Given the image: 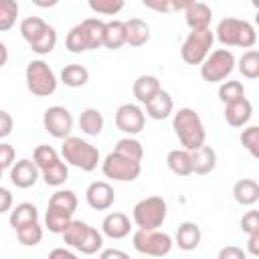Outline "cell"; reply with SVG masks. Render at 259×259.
Returning <instances> with one entry per match:
<instances>
[{"label":"cell","mask_w":259,"mask_h":259,"mask_svg":"<svg viewBox=\"0 0 259 259\" xmlns=\"http://www.w3.org/2000/svg\"><path fill=\"white\" fill-rule=\"evenodd\" d=\"M172 130H174L178 142L182 144V148H186L190 152L200 148L206 140L204 123L192 107H180L172 115Z\"/></svg>","instance_id":"6da1fadb"},{"label":"cell","mask_w":259,"mask_h":259,"mask_svg":"<svg viewBox=\"0 0 259 259\" xmlns=\"http://www.w3.org/2000/svg\"><path fill=\"white\" fill-rule=\"evenodd\" d=\"M61 237L67 247H71L83 255H95L103 247V233L97 231L95 227H91L83 221H75V219H71V223L65 227Z\"/></svg>","instance_id":"7a4b0ae2"},{"label":"cell","mask_w":259,"mask_h":259,"mask_svg":"<svg viewBox=\"0 0 259 259\" xmlns=\"http://www.w3.org/2000/svg\"><path fill=\"white\" fill-rule=\"evenodd\" d=\"M214 36L225 47H239V49H253L257 42L255 26L247 20L227 16L217 24Z\"/></svg>","instance_id":"3957f363"},{"label":"cell","mask_w":259,"mask_h":259,"mask_svg":"<svg viewBox=\"0 0 259 259\" xmlns=\"http://www.w3.org/2000/svg\"><path fill=\"white\" fill-rule=\"evenodd\" d=\"M61 154H63V160L69 166H75L83 172H93L97 168L99 160H101L99 150L93 144H89L87 140L75 138V136H67L63 140Z\"/></svg>","instance_id":"277c9868"},{"label":"cell","mask_w":259,"mask_h":259,"mask_svg":"<svg viewBox=\"0 0 259 259\" xmlns=\"http://www.w3.org/2000/svg\"><path fill=\"white\" fill-rule=\"evenodd\" d=\"M24 79H26V89L34 97H49L57 91V85H59L55 71L42 59H34L26 65Z\"/></svg>","instance_id":"5b68a950"},{"label":"cell","mask_w":259,"mask_h":259,"mask_svg":"<svg viewBox=\"0 0 259 259\" xmlns=\"http://www.w3.org/2000/svg\"><path fill=\"white\" fill-rule=\"evenodd\" d=\"M168 214V204L162 196H148L136 202L132 219L138 229H158L164 225Z\"/></svg>","instance_id":"8992f818"},{"label":"cell","mask_w":259,"mask_h":259,"mask_svg":"<svg viewBox=\"0 0 259 259\" xmlns=\"http://www.w3.org/2000/svg\"><path fill=\"white\" fill-rule=\"evenodd\" d=\"M134 249L142 255H152V257H164L172 251V237L168 233H162L158 229H138L132 235Z\"/></svg>","instance_id":"52a82bcc"},{"label":"cell","mask_w":259,"mask_h":259,"mask_svg":"<svg viewBox=\"0 0 259 259\" xmlns=\"http://www.w3.org/2000/svg\"><path fill=\"white\" fill-rule=\"evenodd\" d=\"M235 55L229 49H217L200 63V77L206 83H221L235 71Z\"/></svg>","instance_id":"ba28073f"},{"label":"cell","mask_w":259,"mask_h":259,"mask_svg":"<svg viewBox=\"0 0 259 259\" xmlns=\"http://www.w3.org/2000/svg\"><path fill=\"white\" fill-rule=\"evenodd\" d=\"M214 42V32L208 28H198V30H190L188 36L184 38L182 47H180V57L184 63L188 65H200L206 55L210 53Z\"/></svg>","instance_id":"9c48e42d"},{"label":"cell","mask_w":259,"mask_h":259,"mask_svg":"<svg viewBox=\"0 0 259 259\" xmlns=\"http://www.w3.org/2000/svg\"><path fill=\"white\" fill-rule=\"evenodd\" d=\"M101 172L105 178H111L115 182H134L142 172V162L132 160L123 154H117L113 150L101 162Z\"/></svg>","instance_id":"30bf717a"},{"label":"cell","mask_w":259,"mask_h":259,"mask_svg":"<svg viewBox=\"0 0 259 259\" xmlns=\"http://www.w3.org/2000/svg\"><path fill=\"white\" fill-rule=\"evenodd\" d=\"M42 125L53 138L65 140L73 132V115L63 105H51L42 115Z\"/></svg>","instance_id":"8fae6325"},{"label":"cell","mask_w":259,"mask_h":259,"mask_svg":"<svg viewBox=\"0 0 259 259\" xmlns=\"http://www.w3.org/2000/svg\"><path fill=\"white\" fill-rule=\"evenodd\" d=\"M115 125L127 136H136L146 125V113L136 103H123L115 111Z\"/></svg>","instance_id":"7c38bea8"},{"label":"cell","mask_w":259,"mask_h":259,"mask_svg":"<svg viewBox=\"0 0 259 259\" xmlns=\"http://www.w3.org/2000/svg\"><path fill=\"white\" fill-rule=\"evenodd\" d=\"M85 200L91 208L95 210H107L113 206L115 202V192H113V186L105 180H95L87 186L85 190Z\"/></svg>","instance_id":"4fadbf2b"},{"label":"cell","mask_w":259,"mask_h":259,"mask_svg":"<svg viewBox=\"0 0 259 259\" xmlns=\"http://www.w3.org/2000/svg\"><path fill=\"white\" fill-rule=\"evenodd\" d=\"M38 178H40V170L28 158H22L10 166V180L16 188H30L36 184Z\"/></svg>","instance_id":"5bb4252c"},{"label":"cell","mask_w":259,"mask_h":259,"mask_svg":"<svg viewBox=\"0 0 259 259\" xmlns=\"http://www.w3.org/2000/svg\"><path fill=\"white\" fill-rule=\"evenodd\" d=\"M253 115V105L247 97L243 99H237L233 103H227L225 105V121L231 125V127H243L249 123Z\"/></svg>","instance_id":"9a60e30c"},{"label":"cell","mask_w":259,"mask_h":259,"mask_svg":"<svg viewBox=\"0 0 259 259\" xmlns=\"http://www.w3.org/2000/svg\"><path fill=\"white\" fill-rule=\"evenodd\" d=\"M130 231H132V223L130 217L123 212H109L101 223V233L109 239H123L130 235Z\"/></svg>","instance_id":"2e32d148"},{"label":"cell","mask_w":259,"mask_h":259,"mask_svg":"<svg viewBox=\"0 0 259 259\" xmlns=\"http://www.w3.org/2000/svg\"><path fill=\"white\" fill-rule=\"evenodd\" d=\"M146 115L152 117V119H166L172 111H174V101H172V95L164 89H160L154 97H150L146 103Z\"/></svg>","instance_id":"e0dca14e"},{"label":"cell","mask_w":259,"mask_h":259,"mask_svg":"<svg viewBox=\"0 0 259 259\" xmlns=\"http://www.w3.org/2000/svg\"><path fill=\"white\" fill-rule=\"evenodd\" d=\"M184 20L188 24L190 30H198V28H208L210 20H212V10L208 4L204 2H194L184 10Z\"/></svg>","instance_id":"ac0fdd59"},{"label":"cell","mask_w":259,"mask_h":259,"mask_svg":"<svg viewBox=\"0 0 259 259\" xmlns=\"http://www.w3.org/2000/svg\"><path fill=\"white\" fill-rule=\"evenodd\" d=\"M200 239H202V231L196 223L192 221H184L178 229H176V245L182 249V251H194L198 245H200Z\"/></svg>","instance_id":"d6986e66"},{"label":"cell","mask_w":259,"mask_h":259,"mask_svg":"<svg viewBox=\"0 0 259 259\" xmlns=\"http://www.w3.org/2000/svg\"><path fill=\"white\" fill-rule=\"evenodd\" d=\"M79 28L83 32L87 51H95L99 47H103V32H105V22L99 18H85L83 22H79Z\"/></svg>","instance_id":"ffe728a7"},{"label":"cell","mask_w":259,"mask_h":259,"mask_svg":"<svg viewBox=\"0 0 259 259\" xmlns=\"http://www.w3.org/2000/svg\"><path fill=\"white\" fill-rule=\"evenodd\" d=\"M190 156H192V172L194 174H210L217 168V152H214V148H210L206 144L192 150Z\"/></svg>","instance_id":"44dd1931"},{"label":"cell","mask_w":259,"mask_h":259,"mask_svg":"<svg viewBox=\"0 0 259 259\" xmlns=\"http://www.w3.org/2000/svg\"><path fill=\"white\" fill-rule=\"evenodd\" d=\"M233 198L241 206H253L259 200V184L253 178H241L233 186Z\"/></svg>","instance_id":"7402d4cb"},{"label":"cell","mask_w":259,"mask_h":259,"mask_svg":"<svg viewBox=\"0 0 259 259\" xmlns=\"http://www.w3.org/2000/svg\"><path fill=\"white\" fill-rule=\"evenodd\" d=\"M125 26V45L130 47H142L150 40V26L142 18H130L123 22Z\"/></svg>","instance_id":"603a6c76"},{"label":"cell","mask_w":259,"mask_h":259,"mask_svg":"<svg viewBox=\"0 0 259 259\" xmlns=\"http://www.w3.org/2000/svg\"><path fill=\"white\" fill-rule=\"evenodd\" d=\"M73 219V212L63 208V206H57V204H49L47 206V214H45V227L55 233V235H61L65 231V227L71 223Z\"/></svg>","instance_id":"cb8c5ba5"},{"label":"cell","mask_w":259,"mask_h":259,"mask_svg":"<svg viewBox=\"0 0 259 259\" xmlns=\"http://www.w3.org/2000/svg\"><path fill=\"white\" fill-rule=\"evenodd\" d=\"M166 164H168L170 172H174L176 176H190L192 174V156H190V150H186V148L170 150L166 156Z\"/></svg>","instance_id":"d4e9b609"},{"label":"cell","mask_w":259,"mask_h":259,"mask_svg":"<svg viewBox=\"0 0 259 259\" xmlns=\"http://www.w3.org/2000/svg\"><path fill=\"white\" fill-rule=\"evenodd\" d=\"M49 28H51V24H49L47 20L38 18V16H26V18L20 22V34H22V38L28 42V47L34 45L36 40H40L42 34H45Z\"/></svg>","instance_id":"484cf974"},{"label":"cell","mask_w":259,"mask_h":259,"mask_svg":"<svg viewBox=\"0 0 259 259\" xmlns=\"http://www.w3.org/2000/svg\"><path fill=\"white\" fill-rule=\"evenodd\" d=\"M160 89H162V85H160L158 77H154V75H140V77L134 81V87H132L134 97H136L140 103H146V101H148L150 97H154Z\"/></svg>","instance_id":"4316f807"},{"label":"cell","mask_w":259,"mask_h":259,"mask_svg":"<svg viewBox=\"0 0 259 259\" xmlns=\"http://www.w3.org/2000/svg\"><path fill=\"white\" fill-rule=\"evenodd\" d=\"M125 45V26L123 20H109L105 22V32H103V47L109 51H117Z\"/></svg>","instance_id":"83f0119b"},{"label":"cell","mask_w":259,"mask_h":259,"mask_svg":"<svg viewBox=\"0 0 259 259\" xmlns=\"http://www.w3.org/2000/svg\"><path fill=\"white\" fill-rule=\"evenodd\" d=\"M40 178L45 180L47 186L59 188L69 178V166H67V162H63L61 158H57L53 164H49L47 168L40 170Z\"/></svg>","instance_id":"f1b7e54d"},{"label":"cell","mask_w":259,"mask_h":259,"mask_svg":"<svg viewBox=\"0 0 259 259\" xmlns=\"http://www.w3.org/2000/svg\"><path fill=\"white\" fill-rule=\"evenodd\" d=\"M103 113L95 107H87L79 115V127L87 136H99L103 132Z\"/></svg>","instance_id":"f546056e"},{"label":"cell","mask_w":259,"mask_h":259,"mask_svg":"<svg viewBox=\"0 0 259 259\" xmlns=\"http://www.w3.org/2000/svg\"><path fill=\"white\" fill-rule=\"evenodd\" d=\"M87 81H89V71L79 63L65 65L63 71H61V83L71 87V89L83 87V85H87Z\"/></svg>","instance_id":"4dcf8cb0"},{"label":"cell","mask_w":259,"mask_h":259,"mask_svg":"<svg viewBox=\"0 0 259 259\" xmlns=\"http://www.w3.org/2000/svg\"><path fill=\"white\" fill-rule=\"evenodd\" d=\"M10 227L12 229H18L26 223H32V221H38V208L32 204V202H20L16 204L14 208H10Z\"/></svg>","instance_id":"1f68e13d"},{"label":"cell","mask_w":259,"mask_h":259,"mask_svg":"<svg viewBox=\"0 0 259 259\" xmlns=\"http://www.w3.org/2000/svg\"><path fill=\"white\" fill-rule=\"evenodd\" d=\"M14 231H16L18 241H20L24 247H34V245H38V243L42 241V227L38 225V221L26 223V225H22V227H18V229H14Z\"/></svg>","instance_id":"d6a6232c"},{"label":"cell","mask_w":259,"mask_h":259,"mask_svg":"<svg viewBox=\"0 0 259 259\" xmlns=\"http://www.w3.org/2000/svg\"><path fill=\"white\" fill-rule=\"evenodd\" d=\"M239 73L245 77V79H257L259 77V53L255 49H249L243 53V57L239 59V65H237Z\"/></svg>","instance_id":"836d02e7"},{"label":"cell","mask_w":259,"mask_h":259,"mask_svg":"<svg viewBox=\"0 0 259 259\" xmlns=\"http://www.w3.org/2000/svg\"><path fill=\"white\" fill-rule=\"evenodd\" d=\"M113 150H115L117 154H123V156L132 158V160H140V162H142V158H144V146H142V142L136 140L134 136H127V138L117 140V144H115Z\"/></svg>","instance_id":"e575fe53"},{"label":"cell","mask_w":259,"mask_h":259,"mask_svg":"<svg viewBox=\"0 0 259 259\" xmlns=\"http://www.w3.org/2000/svg\"><path fill=\"white\" fill-rule=\"evenodd\" d=\"M18 10L16 0H0V32H6L16 24Z\"/></svg>","instance_id":"d590c367"},{"label":"cell","mask_w":259,"mask_h":259,"mask_svg":"<svg viewBox=\"0 0 259 259\" xmlns=\"http://www.w3.org/2000/svg\"><path fill=\"white\" fill-rule=\"evenodd\" d=\"M245 97V87L241 81H221V87H219V99L227 105V103H233L237 99H243Z\"/></svg>","instance_id":"8d00e7d4"},{"label":"cell","mask_w":259,"mask_h":259,"mask_svg":"<svg viewBox=\"0 0 259 259\" xmlns=\"http://www.w3.org/2000/svg\"><path fill=\"white\" fill-rule=\"evenodd\" d=\"M89 8L101 16H115L123 10L125 0H87Z\"/></svg>","instance_id":"74e56055"},{"label":"cell","mask_w":259,"mask_h":259,"mask_svg":"<svg viewBox=\"0 0 259 259\" xmlns=\"http://www.w3.org/2000/svg\"><path fill=\"white\" fill-rule=\"evenodd\" d=\"M243 148L253 156V158H259V125H249L241 132L239 136Z\"/></svg>","instance_id":"f35d334b"},{"label":"cell","mask_w":259,"mask_h":259,"mask_svg":"<svg viewBox=\"0 0 259 259\" xmlns=\"http://www.w3.org/2000/svg\"><path fill=\"white\" fill-rule=\"evenodd\" d=\"M57 158H59L57 150H55L53 146H49V144H40V146H36L34 152H32V162L38 166V170L47 168V166L53 164Z\"/></svg>","instance_id":"ab89813d"},{"label":"cell","mask_w":259,"mask_h":259,"mask_svg":"<svg viewBox=\"0 0 259 259\" xmlns=\"http://www.w3.org/2000/svg\"><path fill=\"white\" fill-rule=\"evenodd\" d=\"M65 47L69 53H85L87 51V45H85V38H83V32L79 28V24H75L69 32H67V38H65Z\"/></svg>","instance_id":"60d3db41"},{"label":"cell","mask_w":259,"mask_h":259,"mask_svg":"<svg viewBox=\"0 0 259 259\" xmlns=\"http://www.w3.org/2000/svg\"><path fill=\"white\" fill-rule=\"evenodd\" d=\"M55 47H57V30H55V26H51L40 40H36L34 45H30V51L36 53V55H49Z\"/></svg>","instance_id":"b9f144b4"},{"label":"cell","mask_w":259,"mask_h":259,"mask_svg":"<svg viewBox=\"0 0 259 259\" xmlns=\"http://www.w3.org/2000/svg\"><path fill=\"white\" fill-rule=\"evenodd\" d=\"M241 231L247 235L259 233V212L257 210H247L241 219Z\"/></svg>","instance_id":"7bdbcfd3"},{"label":"cell","mask_w":259,"mask_h":259,"mask_svg":"<svg viewBox=\"0 0 259 259\" xmlns=\"http://www.w3.org/2000/svg\"><path fill=\"white\" fill-rule=\"evenodd\" d=\"M14 156H16L14 148L10 144H6V142H0V168L2 170L10 168L14 164Z\"/></svg>","instance_id":"ee69618b"},{"label":"cell","mask_w":259,"mask_h":259,"mask_svg":"<svg viewBox=\"0 0 259 259\" xmlns=\"http://www.w3.org/2000/svg\"><path fill=\"white\" fill-rule=\"evenodd\" d=\"M12 127H14L12 115H10L6 109H0V140H2V138H8V136L12 134Z\"/></svg>","instance_id":"f6af8a7d"},{"label":"cell","mask_w":259,"mask_h":259,"mask_svg":"<svg viewBox=\"0 0 259 259\" xmlns=\"http://www.w3.org/2000/svg\"><path fill=\"white\" fill-rule=\"evenodd\" d=\"M245 251L241 249V247H233V245H229V247H223L221 251H219V259H245Z\"/></svg>","instance_id":"bcb514c9"},{"label":"cell","mask_w":259,"mask_h":259,"mask_svg":"<svg viewBox=\"0 0 259 259\" xmlns=\"http://www.w3.org/2000/svg\"><path fill=\"white\" fill-rule=\"evenodd\" d=\"M142 4L150 10H154V12H162V14L172 12L170 10V0H142Z\"/></svg>","instance_id":"7dc6e473"},{"label":"cell","mask_w":259,"mask_h":259,"mask_svg":"<svg viewBox=\"0 0 259 259\" xmlns=\"http://www.w3.org/2000/svg\"><path fill=\"white\" fill-rule=\"evenodd\" d=\"M12 202H14V198H12V192H10L8 188L0 186V214H4V212H10V208H12Z\"/></svg>","instance_id":"c3c4849f"},{"label":"cell","mask_w":259,"mask_h":259,"mask_svg":"<svg viewBox=\"0 0 259 259\" xmlns=\"http://www.w3.org/2000/svg\"><path fill=\"white\" fill-rule=\"evenodd\" d=\"M247 253L253 255V257H259V233L249 235V241H247Z\"/></svg>","instance_id":"681fc988"},{"label":"cell","mask_w":259,"mask_h":259,"mask_svg":"<svg viewBox=\"0 0 259 259\" xmlns=\"http://www.w3.org/2000/svg\"><path fill=\"white\" fill-rule=\"evenodd\" d=\"M49 257H51V259H55V257H65V259H75V251H69V249H65V247H57V249H53V251L49 253Z\"/></svg>","instance_id":"f907efd6"},{"label":"cell","mask_w":259,"mask_h":259,"mask_svg":"<svg viewBox=\"0 0 259 259\" xmlns=\"http://www.w3.org/2000/svg\"><path fill=\"white\" fill-rule=\"evenodd\" d=\"M196 0H170V10H174V12H184L190 4H194Z\"/></svg>","instance_id":"816d5d0a"},{"label":"cell","mask_w":259,"mask_h":259,"mask_svg":"<svg viewBox=\"0 0 259 259\" xmlns=\"http://www.w3.org/2000/svg\"><path fill=\"white\" fill-rule=\"evenodd\" d=\"M101 259H111V257H119V259H127V253L125 251H117V249H105L99 253Z\"/></svg>","instance_id":"f5cc1de1"},{"label":"cell","mask_w":259,"mask_h":259,"mask_svg":"<svg viewBox=\"0 0 259 259\" xmlns=\"http://www.w3.org/2000/svg\"><path fill=\"white\" fill-rule=\"evenodd\" d=\"M34 6H38V8H53V6H57L59 4V0H30Z\"/></svg>","instance_id":"db71d44e"},{"label":"cell","mask_w":259,"mask_h":259,"mask_svg":"<svg viewBox=\"0 0 259 259\" xmlns=\"http://www.w3.org/2000/svg\"><path fill=\"white\" fill-rule=\"evenodd\" d=\"M6 63H8V49H6V45L0 40V69H2Z\"/></svg>","instance_id":"11a10c76"},{"label":"cell","mask_w":259,"mask_h":259,"mask_svg":"<svg viewBox=\"0 0 259 259\" xmlns=\"http://www.w3.org/2000/svg\"><path fill=\"white\" fill-rule=\"evenodd\" d=\"M0 180H2V168H0Z\"/></svg>","instance_id":"9f6ffc18"}]
</instances>
